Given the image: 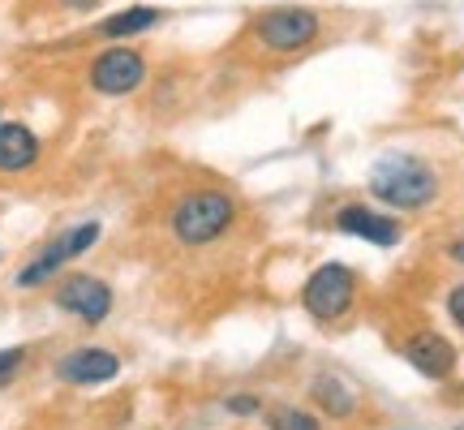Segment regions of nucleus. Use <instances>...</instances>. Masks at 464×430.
I'll use <instances>...</instances> for the list:
<instances>
[{"mask_svg":"<svg viewBox=\"0 0 464 430\" xmlns=\"http://www.w3.org/2000/svg\"><path fill=\"white\" fill-rule=\"evenodd\" d=\"M232 224H237V199L224 190H189L168 211V229L185 249L211 246Z\"/></svg>","mask_w":464,"mask_h":430,"instance_id":"obj_1","label":"nucleus"},{"mask_svg":"<svg viewBox=\"0 0 464 430\" xmlns=\"http://www.w3.org/2000/svg\"><path fill=\"white\" fill-rule=\"evenodd\" d=\"M370 194L392 211H421L439 194V177L417 155H382L370 172Z\"/></svg>","mask_w":464,"mask_h":430,"instance_id":"obj_2","label":"nucleus"},{"mask_svg":"<svg viewBox=\"0 0 464 430\" xmlns=\"http://www.w3.org/2000/svg\"><path fill=\"white\" fill-rule=\"evenodd\" d=\"M353 298H357V271L344 263H323L318 271H310V280L301 284V306L318 323L344 318L353 310Z\"/></svg>","mask_w":464,"mask_h":430,"instance_id":"obj_3","label":"nucleus"},{"mask_svg":"<svg viewBox=\"0 0 464 430\" xmlns=\"http://www.w3.org/2000/svg\"><path fill=\"white\" fill-rule=\"evenodd\" d=\"M323 31V17L314 9H305V5H284V9H271V14L258 17V44L266 52H276V56H293V52L310 48Z\"/></svg>","mask_w":464,"mask_h":430,"instance_id":"obj_4","label":"nucleus"},{"mask_svg":"<svg viewBox=\"0 0 464 430\" xmlns=\"http://www.w3.org/2000/svg\"><path fill=\"white\" fill-rule=\"evenodd\" d=\"M95 241H100V224H95V220H86V224H78V229H65L56 241H48L31 263L17 271V288H39V284H48L61 267L73 263V259H82Z\"/></svg>","mask_w":464,"mask_h":430,"instance_id":"obj_5","label":"nucleus"},{"mask_svg":"<svg viewBox=\"0 0 464 430\" xmlns=\"http://www.w3.org/2000/svg\"><path fill=\"white\" fill-rule=\"evenodd\" d=\"M86 83H91V91H100V95H108V100L133 95L138 86L147 83V56L133 52V48H108L91 61Z\"/></svg>","mask_w":464,"mask_h":430,"instance_id":"obj_6","label":"nucleus"},{"mask_svg":"<svg viewBox=\"0 0 464 430\" xmlns=\"http://www.w3.org/2000/svg\"><path fill=\"white\" fill-rule=\"evenodd\" d=\"M56 306L65 315L82 318L86 327H100L103 318L112 315V288L100 276H69L56 284Z\"/></svg>","mask_w":464,"mask_h":430,"instance_id":"obj_7","label":"nucleus"},{"mask_svg":"<svg viewBox=\"0 0 464 430\" xmlns=\"http://www.w3.org/2000/svg\"><path fill=\"white\" fill-rule=\"evenodd\" d=\"M335 229L348 232V237H357V241H370V246L379 249H392L404 241V229H400L396 215L379 211V207H365V202H348L335 211Z\"/></svg>","mask_w":464,"mask_h":430,"instance_id":"obj_8","label":"nucleus"},{"mask_svg":"<svg viewBox=\"0 0 464 430\" xmlns=\"http://www.w3.org/2000/svg\"><path fill=\"white\" fill-rule=\"evenodd\" d=\"M121 375V357L112 348H73L56 362V379L78 383V387H95V383H108Z\"/></svg>","mask_w":464,"mask_h":430,"instance_id":"obj_9","label":"nucleus"},{"mask_svg":"<svg viewBox=\"0 0 464 430\" xmlns=\"http://www.w3.org/2000/svg\"><path fill=\"white\" fill-rule=\"evenodd\" d=\"M404 362L413 366L417 375H426V379H451L456 348H451V340H443L439 331H417V336L404 340Z\"/></svg>","mask_w":464,"mask_h":430,"instance_id":"obj_10","label":"nucleus"},{"mask_svg":"<svg viewBox=\"0 0 464 430\" xmlns=\"http://www.w3.org/2000/svg\"><path fill=\"white\" fill-rule=\"evenodd\" d=\"M39 155H44V142L31 125L0 121V172H26L39 164Z\"/></svg>","mask_w":464,"mask_h":430,"instance_id":"obj_11","label":"nucleus"},{"mask_svg":"<svg viewBox=\"0 0 464 430\" xmlns=\"http://www.w3.org/2000/svg\"><path fill=\"white\" fill-rule=\"evenodd\" d=\"M160 17H164V14H160V9H150V5H130V9H121V14L103 17L100 34H103V39H130V34L150 31Z\"/></svg>","mask_w":464,"mask_h":430,"instance_id":"obj_12","label":"nucleus"},{"mask_svg":"<svg viewBox=\"0 0 464 430\" xmlns=\"http://www.w3.org/2000/svg\"><path fill=\"white\" fill-rule=\"evenodd\" d=\"M310 396L318 400V409L332 417V422H340V417H353V409H357V400H353V392H348L340 379H314V387H310Z\"/></svg>","mask_w":464,"mask_h":430,"instance_id":"obj_13","label":"nucleus"},{"mask_svg":"<svg viewBox=\"0 0 464 430\" xmlns=\"http://www.w3.org/2000/svg\"><path fill=\"white\" fill-rule=\"evenodd\" d=\"M266 430H323L314 414H305V409H293V405H280V409H271L263 417Z\"/></svg>","mask_w":464,"mask_h":430,"instance_id":"obj_14","label":"nucleus"},{"mask_svg":"<svg viewBox=\"0 0 464 430\" xmlns=\"http://www.w3.org/2000/svg\"><path fill=\"white\" fill-rule=\"evenodd\" d=\"M228 414H237V417H263V400H254V396H228Z\"/></svg>","mask_w":464,"mask_h":430,"instance_id":"obj_15","label":"nucleus"},{"mask_svg":"<svg viewBox=\"0 0 464 430\" xmlns=\"http://www.w3.org/2000/svg\"><path fill=\"white\" fill-rule=\"evenodd\" d=\"M22 362H26V348H0V383L9 379Z\"/></svg>","mask_w":464,"mask_h":430,"instance_id":"obj_16","label":"nucleus"},{"mask_svg":"<svg viewBox=\"0 0 464 430\" xmlns=\"http://www.w3.org/2000/svg\"><path fill=\"white\" fill-rule=\"evenodd\" d=\"M448 310H451V318H456V327H464V284H456L448 293Z\"/></svg>","mask_w":464,"mask_h":430,"instance_id":"obj_17","label":"nucleus"},{"mask_svg":"<svg viewBox=\"0 0 464 430\" xmlns=\"http://www.w3.org/2000/svg\"><path fill=\"white\" fill-rule=\"evenodd\" d=\"M61 5H65V9H78V14H86V9H95L100 0H61Z\"/></svg>","mask_w":464,"mask_h":430,"instance_id":"obj_18","label":"nucleus"},{"mask_svg":"<svg viewBox=\"0 0 464 430\" xmlns=\"http://www.w3.org/2000/svg\"><path fill=\"white\" fill-rule=\"evenodd\" d=\"M448 254H451V259H456V263H464V241H451V246H448Z\"/></svg>","mask_w":464,"mask_h":430,"instance_id":"obj_19","label":"nucleus"},{"mask_svg":"<svg viewBox=\"0 0 464 430\" xmlns=\"http://www.w3.org/2000/svg\"><path fill=\"white\" fill-rule=\"evenodd\" d=\"M460 430H464V426H460Z\"/></svg>","mask_w":464,"mask_h":430,"instance_id":"obj_20","label":"nucleus"}]
</instances>
